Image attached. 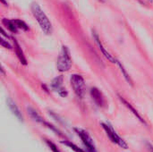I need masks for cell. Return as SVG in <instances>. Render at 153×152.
I'll use <instances>...</instances> for the list:
<instances>
[{
	"label": "cell",
	"instance_id": "1",
	"mask_svg": "<svg viewBox=\"0 0 153 152\" xmlns=\"http://www.w3.org/2000/svg\"><path fill=\"white\" fill-rule=\"evenodd\" d=\"M30 11L33 17L38 22L43 33H45L46 35H50L53 31L52 23L50 22L49 19L48 18L40 5L38 3H32L30 5Z\"/></svg>",
	"mask_w": 153,
	"mask_h": 152
},
{
	"label": "cell",
	"instance_id": "2",
	"mask_svg": "<svg viewBox=\"0 0 153 152\" xmlns=\"http://www.w3.org/2000/svg\"><path fill=\"white\" fill-rule=\"evenodd\" d=\"M72 67V57L69 48L66 46H63L56 60V68L59 72H67Z\"/></svg>",
	"mask_w": 153,
	"mask_h": 152
},
{
	"label": "cell",
	"instance_id": "3",
	"mask_svg": "<svg viewBox=\"0 0 153 152\" xmlns=\"http://www.w3.org/2000/svg\"><path fill=\"white\" fill-rule=\"evenodd\" d=\"M101 126H102L103 130L105 131L107 136L109 138V140L113 143L118 145L120 148H122L124 150H127L128 149V145L126 142V141L118 135V133L116 132V130L114 129V127L109 123H102L101 124Z\"/></svg>",
	"mask_w": 153,
	"mask_h": 152
},
{
	"label": "cell",
	"instance_id": "4",
	"mask_svg": "<svg viewBox=\"0 0 153 152\" xmlns=\"http://www.w3.org/2000/svg\"><path fill=\"white\" fill-rule=\"evenodd\" d=\"M71 86L74 90V92L79 99H83L85 95V82L82 75L80 74H72L70 78Z\"/></svg>",
	"mask_w": 153,
	"mask_h": 152
},
{
	"label": "cell",
	"instance_id": "5",
	"mask_svg": "<svg viewBox=\"0 0 153 152\" xmlns=\"http://www.w3.org/2000/svg\"><path fill=\"white\" fill-rule=\"evenodd\" d=\"M74 130L75 133L81 139L84 147L86 148V152H98L97 149H96V146L94 144V142H93L92 138L91 137V135L88 133V132H86L83 129L78 128V127L74 128Z\"/></svg>",
	"mask_w": 153,
	"mask_h": 152
},
{
	"label": "cell",
	"instance_id": "6",
	"mask_svg": "<svg viewBox=\"0 0 153 152\" xmlns=\"http://www.w3.org/2000/svg\"><path fill=\"white\" fill-rule=\"evenodd\" d=\"M92 37H93V39H94V41H95V43L97 44V46H98V47H99V49L101 51V53H102V55L108 60V61H110L111 63H113V64H115V63H117V59L104 47V46H103V44H102V42L100 41V37H99V35H98V33L95 31V30H92Z\"/></svg>",
	"mask_w": 153,
	"mask_h": 152
},
{
	"label": "cell",
	"instance_id": "7",
	"mask_svg": "<svg viewBox=\"0 0 153 152\" xmlns=\"http://www.w3.org/2000/svg\"><path fill=\"white\" fill-rule=\"evenodd\" d=\"M51 87H52V89H53L56 92H57V94H58L59 96H61V97H63V98H65V97H66V96L68 95V92H67L66 89L63 86V76H62V75L56 77V78L52 81V82H51Z\"/></svg>",
	"mask_w": 153,
	"mask_h": 152
},
{
	"label": "cell",
	"instance_id": "8",
	"mask_svg": "<svg viewBox=\"0 0 153 152\" xmlns=\"http://www.w3.org/2000/svg\"><path fill=\"white\" fill-rule=\"evenodd\" d=\"M117 97H118L119 100L123 103V105H124V106H125V107H126V108H127V109H128V110H129V111H130V112H131V113H132V114H133V115H134V116L142 124H143L144 125H147V124H146L145 120L143 119V116H141V114L133 107V105H132L130 102H128L124 97H122V96H120V95H117Z\"/></svg>",
	"mask_w": 153,
	"mask_h": 152
},
{
	"label": "cell",
	"instance_id": "9",
	"mask_svg": "<svg viewBox=\"0 0 153 152\" xmlns=\"http://www.w3.org/2000/svg\"><path fill=\"white\" fill-rule=\"evenodd\" d=\"M90 94H91L92 100L95 102V104L98 107H103V105L105 103V99H104V97H103L101 91L98 88H96V87L91 88Z\"/></svg>",
	"mask_w": 153,
	"mask_h": 152
},
{
	"label": "cell",
	"instance_id": "10",
	"mask_svg": "<svg viewBox=\"0 0 153 152\" xmlns=\"http://www.w3.org/2000/svg\"><path fill=\"white\" fill-rule=\"evenodd\" d=\"M6 103H7V106H8L9 109H10L11 112L13 113V115H14V116H15L20 122H22V121H23V116H22V112L20 111L19 108L17 107L16 103H15L11 98H8V99H7Z\"/></svg>",
	"mask_w": 153,
	"mask_h": 152
},
{
	"label": "cell",
	"instance_id": "11",
	"mask_svg": "<svg viewBox=\"0 0 153 152\" xmlns=\"http://www.w3.org/2000/svg\"><path fill=\"white\" fill-rule=\"evenodd\" d=\"M13 48H14V51H15V54L19 59V61L21 62V64L26 65H27V60L25 58V56L23 54V51L20 46V44L18 43V41L15 39H13Z\"/></svg>",
	"mask_w": 153,
	"mask_h": 152
},
{
	"label": "cell",
	"instance_id": "12",
	"mask_svg": "<svg viewBox=\"0 0 153 152\" xmlns=\"http://www.w3.org/2000/svg\"><path fill=\"white\" fill-rule=\"evenodd\" d=\"M27 112H28V115L30 116V117L33 121H35V122H37L39 124H41V125H44V123L46 122L44 120V118H42V116L35 109H33L31 108H27Z\"/></svg>",
	"mask_w": 153,
	"mask_h": 152
},
{
	"label": "cell",
	"instance_id": "13",
	"mask_svg": "<svg viewBox=\"0 0 153 152\" xmlns=\"http://www.w3.org/2000/svg\"><path fill=\"white\" fill-rule=\"evenodd\" d=\"M3 25L12 33H16L18 31V28L16 27L13 20H9V19H3L2 20Z\"/></svg>",
	"mask_w": 153,
	"mask_h": 152
},
{
	"label": "cell",
	"instance_id": "14",
	"mask_svg": "<svg viewBox=\"0 0 153 152\" xmlns=\"http://www.w3.org/2000/svg\"><path fill=\"white\" fill-rule=\"evenodd\" d=\"M117 65H118V67H119V70H120V72L122 73V74H123V76H124V78H125V80L130 84V85H132L133 86V80H132V78H131V76H130V74L127 73V71H126V69L125 68V66L121 64V62H119L118 60L117 61V63H116Z\"/></svg>",
	"mask_w": 153,
	"mask_h": 152
},
{
	"label": "cell",
	"instance_id": "15",
	"mask_svg": "<svg viewBox=\"0 0 153 152\" xmlns=\"http://www.w3.org/2000/svg\"><path fill=\"white\" fill-rule=\"evenodd\" d=\"M61 143L67 146L68 148H70L71 150H73L74 152H86L85 151H83L82 149L79 148L77 145H75L74 143H73L72 142L70 141H67V140H64V141H61Z\"/></svg>",
	"mask_w": 153,
	"mask_h": 152
},
{
	"label": "cell",
	"instance_id": "16",
	"mask_svg": "<svg viewBox=\"0 0 153 152\" xmlns=\"http://www.w3.org/2000/svg\"><path fill=\"white\" fill-rule=\"evenodd\" d=\"M13 22L16 25V27L18 28V30H29V26L25 23V22H23L22 20L20 19H13Z\"/></svg>",
	"mask_w": 153,
	"mask_h": 152
},
{
	"label": "cell",
	"instance_id": "17",
	"mask_svg": "<svg viewBox=\"0 0 153 152\" xmlns=\"http://www.w3.org/2000/svg\"><path fill=\"white\" fill-rule=\"evenodd\" d=\"M44 126H46V127H48V129H50L51 131H53L54 133H56V134H58L59 136H62V133L56 128V127H55L54 125H52L51 124H49V123H48V122H45L44 123V125H43Z\"/></svg>",
	"mask_w": 153,
	"mask_h": 152
},
{
	"label": "cell",
	"instance_id": "18",
	"mask_svg": "<svg viewBox=\"0 0 153 152\" xmlns=\"http://www.w3.org/2000/svg\"><path fill=\"white\" fill-rule=\"evenodd\" d=\"M46 143H47V145L48 146V148L52 151V152H61L58 149H57V147L56 146V144L53 143L52 142H50V141H48V140H46Z\"/></svg>",
	"mask_w": 153,
	"mask_h": 152
},
{
	"label": "cell",
	"instance_id": "19",
	"mask_svg": "<svg viewBox=\"0 0 153 152\" xmlns=\"http://www.w3.org/2000/svg\"><path fill=\"white\" fill-rule=\"evenodd\" d=\"M1 46L4 48H8V49H11L12 48V46L7 42V40H5L4 38L1 39Z\"/></svg>",
	"mask_w": 153,
	"mask_h": 152
},
{
	"label": "cell",
	"instance_id": "20",
	"mask_svg": "<svg viewBox=\"0 0 153 152\" xmlns=\"http://www.w3.org/2000/svg\"><path fill=\"white\" fill-rule=\"evenodd\" d=\"M146 147H147V149H148V151L150 152H153V145L152 143H150V142H147L146 143Z\"/></svg>",
	"mask_w": 153,
	"mask_h": 152
},
{
	"label": "cell",
	"instance_id": "21",
	"mask_svg": "<svg viewBox=\"0 0 153 152\" xmlns=\"http://www.w3.org/2000/svg\"><path fill=\"white\" fill-rule=\"evenodd\" d=\"M99 1H100V2H101V3H104V2H105L106 0H99Z\"/></svg>",
	"mask_w": 153,
	"mask_h": 152
},
{
	"label": "cell",
	"instance_id": "22",
	"mask_svg": "<svg viewBox=\"0 0 153 152\" xmlns=\"http://www.w3.org/2000/svg\"><path fill=\"white\" fill-rule=\"evenodd\" d=\"M148 1H149V2H151V3H152L153 0H148Z\"/></svg>",
	"mask_w": 153,
	"mask_h": 152
}]
</instances>
